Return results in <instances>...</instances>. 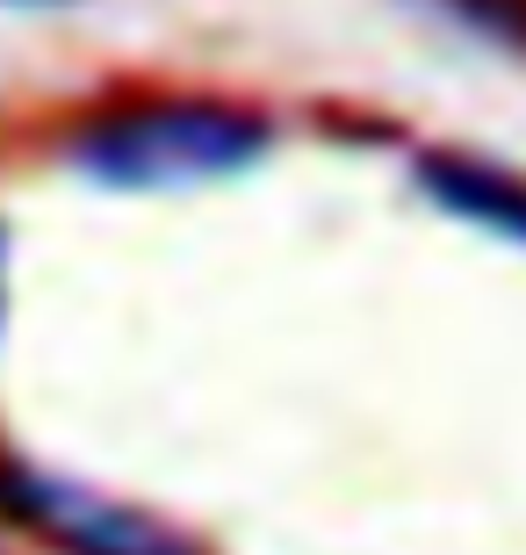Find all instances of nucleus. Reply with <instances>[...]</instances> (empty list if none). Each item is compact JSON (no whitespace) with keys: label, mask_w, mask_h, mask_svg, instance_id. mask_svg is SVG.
<instances>
[{"label":"nucleus","mask_w":526,"mask_h":555,"mask_svg":"<svg viewBox=\"0 0 526 555\" xmlns=\"http://www.w3.org/2000/svg\"><path fill=\"white\" fill-rule=\"evenodd\" d=\"M8 15H65V8H87V0H0Z\"/></svg>","instance_id":"obj_5"},{"label":"nucleus","mask_w":526,"mask_h":555,"mask_svg":"<svg viewBox=\"0 0 526 555\" xmlns=\"http://www.w3.org/2000/svg\"><path fill=\"white\" fill-rule=\"evenodd\" d=\"M274 152V124L231 94H102L80 102L51 138V159L94 195H195L245 181Z\"/></svg>","instance_id":"obj_1"},{"label":"nucleus","mask_w":526,"mask_h":555,"mask_svg":"<svg viewBox=\"0 0 526 555\" xmlns=\"http://www.w3.org/2000/svg\"><path fill=\"white\" fill-rule=\"evenodd\" d=\"M0 325H8V224H0Z\"/></svg>","instance_id":"obj_6"},{"label":"nucleus","mask_w":526,"mask_h":555,"mask_svg":"<svg viewBox=\"0 0 526 555\" xmlns=\"http://www.w3.org/2000/svg\"><path fill=\"white\" fill-rule=\"evenodd\" d=\"M0 513L59 555H203L159 513H138L123 498H102L59 469L15 462V454H0Z\"/></svg>","instance_id":"obj_2"},{"label":"nucleus","mask_w":526,"mask_h":555,"mask_svg":"<svg viewBox=\"0 0 526 555\" xmlns=\"http://www.w3.org/2000/svg\"><path fill=\"white\" fill-rule=\"evenodd\" d=\"M433 29L462 43H484V51H505L526 59V0H411Z\"/></svg>","instance_id":"obj_4"},{"label":"nucleus","mask_w":526,"mask_h":555,"mask_svg":"<svg viewBox=\"0 0 526 555\" xmlns=\"http://www.w3.org/2000/svg\"><path fill=\"white\" fill-rule=\"evenodd\" d=\"M411 181H419V195L440 209V217H454V224L526 253V173L484 159V152L440 144V152H419V159H411Z\"/></svg>","instance_id":"obj_3"}]
</instances>
